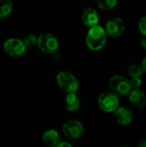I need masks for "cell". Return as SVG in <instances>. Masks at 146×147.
<instances>
[{"instance_id":"22","label":"cell","mask_w":146,"mask_h":147,"mask_svg":"<svg viewBox=\"0 0 146 147\" xmlns=\"http://www.w3.org/2000/svg\"><path fill=\"white\" fill-rule=\"evenodd\" d=\"M142 67H143V69H144V71H145L146 72V57L143 59V61H142Z\"/></svg>"},{"instance_id":"13","label":"cell","mask_w":146,"mask_h":147,"mask_svg":"<svg viewBox=\"0 0 146 147\" xmlns=\"http://www.w3.org/2000/svg\"><path fill=\"white\" fill-rule=\"evenodd\" d=\"M79 106H80L79 97L74 92L68 93L65 97V107L67 110L71 112H74L79 109Z\"/></svg>"},{"instance_id":"8","label":"cell","mask_w":146,"mask_h":147,"mask_svg":"<svg viewBox=\"0 0 146 147\" xmlns=\"http://www.w3.org/2000/svg\"><path fill=\"white\" fill-rule=\"evenodd\" d=\"M63 134L69 139H78L83 134V126L78 121H69L65 122L62 128Z\"/></svg>"},{"instance_id":"6","label":"cell","mask_w":146,"mask_h":147,"mask_svg":"<svg viewBox=\"0 0 146 147\" xmlns=\"http://www.w3.org/2000/svg\"><path fill=\"white\" fill-rule=\"evenodd\" d=\"M3 49L5 53L11 57H20L25 53L27 48L22 40L16 38H11L4 42Z\"/></svg>"},{"instance_id":"17","label":"cell","mask_w":146,"mask_h":147,"mask_svg":"<svg viewBox=\"0 0 146 147\" xmlns=\"http://www.w3.org/2000/svg\"><path fill=\"white\" fill-rule=\"evenodd\" d=\"M37 40H38V37L34 35V34H28L27 35L24 40H22L26 48H33L35 46H37Z\"/></svg>"},{"instance_id":"19","label":"cell","mask_w":146,"mask_h":147,"mask_svg":"<svg viewBox=\"0 0 146 147\" xmlns=\"http://www.w3.org/2000/svg\"><path fill=\"white\" fill-rule=\"evenodd\" d=\"M139 29L143 35H146V16L140 18L139 22Z\"/></svg>"},{"instance_id":"7","label":"cell","mask_w":146,"mask_h":147,"mask_svg":"<svg viewBox=\"0 0 146 147\" xmlns=\"http://www.w3.org/2000/svg\"><path fill=\"white\" fill-rule=\"evenodd\" d=\"M126 29V23L124 20L120 17H114L108 20L106 24L104 30L106 34L110 37H118L121 35Z\"/></svg>"},{"instance_id":"2","label":"cell","mask_w":146,"mask_h":147,"mask_svg":"<svg viewBox=\"0 0 146 147\" xmlns=\"http://www.w3.org/2000/svg\"><path fill=\"white\" fill-rule=\"evenodd\" d=\"M108 84L111 91H113L118 96H126L132 90L129 80L120 75H115L110 78Z\"/></svg>"},{"instance_id":"16","label":"cell","mask_w":146,"mask_h":147,"mask_svg":"<svg viewBox=\"0 0 146 147\" xmlns=\"http://www.w3.org/2000/svg\"><path fill=\"white\" fill-rule=\"evenodd\" d=\"M118 0H97V5L103 10H109L114 8Z\"/></svg>"},{"instance_id":"18","label":"cell","mask_w":146,"mask_h":147,"mask_svg":"<svg viewBox=\"0 0 146 147\" xmlns=\"http://www.w3.org/2000/svg\"><path fill=\"white\" fill-rule=\"evenodd\" d=\"M129 82H130L132 89L139 88L142 84V80H141L140 77H133L131 78V80H129Z\"/></svg>"},{"instance_id":"20","label":"cell","mask_w":146,"mask_h":147,"mask_svg":"<svg viewBox=\"0 0 146 147\" xmlns=\"http://www.w3.org/2000/svg\"><path fill=\"white\" fill-rule=\"evenodd\" d=\"M57 146H59V147H62V146H63V147H64V146L71 147V145L70 143H68V142H65V141H63V142H62V141L60 140V141L59 142V144L57 145Z\"/></svg>"},{"instance_id":"15","label":"cell","mask_w":146,"mask_h":147,"mask_svg":"<svg viewBox=\"0 0 146 147\" xmlns=\"http://www.w3.org/2000/svg\"><path fill=\"white\" fill-rule=\"evenodd\" d=\"M144 69L141 65L139 64H133L128 68V73L131 78L133 77H140L144 73Z\"/></svg>"},{"instance_id":"23","label":"cell","mask_w":146,"mask_h":147,"mask_svg":"<svg viewBox=\"0 0 146 147\" xmlns=\"http://www.w3.org/2000/svg\"><path fill=\"white\" fill-rule=\"evenodd\" d=\"M139 147H146V140H142V141H141V142L139 143Z\"/></svg>"},{"instance_id":"21","label":"cell","mask_w":146,"mask_h":147,"mask_svg":"<svg viewBox=\"0 0 146 147\" xmlns=\"http://www.w3.org/2000/svg\"><path fill=\"white\" fill-rule=\"evenodd\" d=\"M141 46L146 49V35H144V38L142 39V40H141Z\"/></svg>"},{"instance_id":"9","label":"cell","mask_w":146,"mask_h":147,"mask_svg":"<svg viewBox=\"0 0 146 147\" xmlns=\"http://www.w3.org/2000/svg\"><path fill=\"white\" fill-rule=\"evenodd\" d=\"M114 112L117 122L120 125L126 126L133 121V113L129 109L126 107H118Z\"/></svg>"},{"instance_id":"5","label":"cell","mask_w":146,"mask_h":147,"mask_svg":"<svg viewBox=\"0 0 146 147\" xmlns=\"http://www.w3.org/2000/svg\"><path fill=\"white\" fill-rule=\"evenodd\" d=\"M37 47L46 53H52L59 47V40L56 36L51 34H43L38 37Z\"/></svg>"},{"instance_id":"4","label":"cell","mask_w":146,"mask_h":147,"mask_svg":"<svg viewBox=\"0 0 146 147\" xmlns=\"http://www.w3.org/2000/svg\"><path fill=\"white\" fill-rule=\"evenodd\" d=\"M57 83L61 90L70 93L75 92L78 89V81L74 75L68 71H60L56 77Z\"/></svg>"},{"instance_id":"12","label":"cell","mask_w":146,"mask_h":147,"mask_svg":"<svg viewBox=\"0 0 146 147\" xmlns=\"http://www.w3.org/2000/svg\"><path fill=\"white\" fill-rule=\"evenodd\" d=\"M42 140L44 144L47 146H57L60 141V136L56 130L50 129L43 134Z\"/></svg>"},{"instance_id":"3","label":"cell","mask_w":146,"mask_h":147,"mask_svg":"<svg viewBox=\"0 0 146 147\" xmlns=\"http://www.w3.org/2000/svg\"><path fill=\"white\" fill-rule=\"evenodd\" d=\"M119 96L113 91H105L98 97V105L104 112H114L119 107Z\"/></svg>"},{"instance_id":"10","label":"cell","mask_w":146,"mask_h":147,"mask_svg":"<svg viewBox=\"0 0 146 147\" xmlns=\"http://www.w3.org/2000/svg\"><path fill=\"white\" fill-rule=\"evenodd\" d=\"M81 18L83 23L89 28L97 25L99 22V15L97 11L93 8H86L85 9H83Z\"/></svg>"},{"instance_id":"11","label":"cell","mask_w":146,"mask_h":147,"mask_svg":"<svg viewBox=\"0 0 146 147\" xmlns=\"http://www.w3.org/2000/svg\"><path fill=\"white\" fill-rule=\"evenodd\" d=\"M130 102L138 107V108H144L146 105V96L143 90L139 88L132 89L128 94Z\"/></svg>"},{"instance_id":"14","label":"cell","mask_w":146,"mask_h":147,"mask_svg":"<svg viewBox=\"0 0 146 147\" xmlns=\"http://www.w3.org/2000/svg\"><path fill=\"white\" fill-rule=\"evenodd\" d=\"M12 7L11 0H0V18L8 16L12 10Z\"/></svg>"},{"instance_id":"1","label":"cell","mask_w":146,"mask_h":147,"mask_svg":"<svg viewBox=\"0 0 146 147\" xmlns=\"http://www.w3.org/2000/svg\"><path fill=\"white\" fill-rule=\"evenodd\" d=\"M107 40V34L104 28L101 26L95 25L90 27L86 36V44L92 51H98L102 49Z\"/></svg>"}]
</instances>
